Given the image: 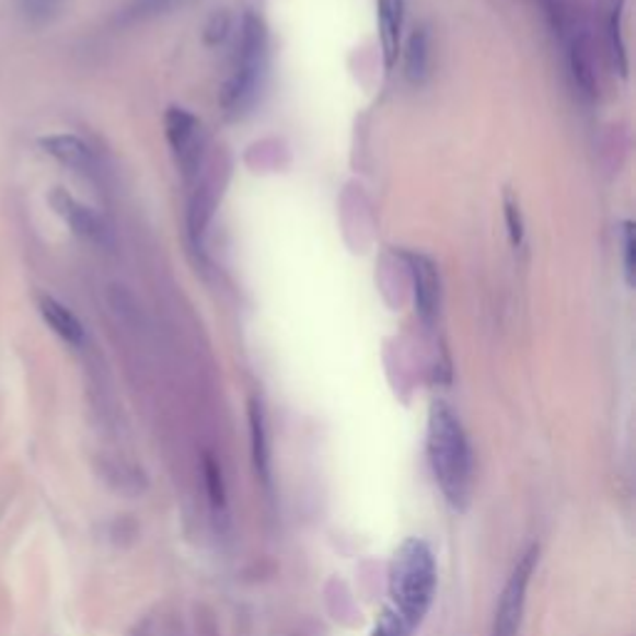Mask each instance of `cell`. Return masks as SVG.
Here are the masks:
<instances>
[{
  "mask_svg": "<svg viewBox=\"0 0 636 636\" xmlns=\"http://www.w3.org/2000/svg\"><path fill=\"white\" fill-rule=\"evenodd\" d=\"M428 31L416 27L405 45V78L410 82H423L428 76Z\"/></svg>",
  "mask_w": 636,
  "mask_h": 636,
  "instance_id": "cell-11",
  "label": "cell"
},
{
  "mask_svg": "<svg viewBox=\"0 0 636 636\" xmlns=\"http://www.w3.org/2000/svg\"><path fill=\"white\" fill-rule=\"evenodd\" d=\"M505 219H507V232H510V242L514 248L524 244V221L520 211V201L514 199L512 192L505 195Z\"/></svg>",
  "mask_w": 636,
  "mask_h": 636,
  "instance_id": "cell-15",
  "label": "cell"
},
{
  "mask_svg": "<svg viewBox=\"0 0 636 636\" xmlns=\"http://www.w3.org/2000/svg\"><path fill=\"white\" fill-rule=\"evenodd\" d=\"M389 589L393 599L391 610L410 629H416L423 616L428 614L438 589V565L426 542L405 540L395 550L389 571Z\"/></svg>",
  "mask_w": 636,
  "mask_h": 636,
  "instance_id": "cell-2",
  "label": "cell"
},
{
  "mask_svg": "<svg viewBox=\"0 0 636 636\" xmlns=\"http://www.w3.org/2000/svg\"><path fill=\"white\" fill-rule=\"evenodd\" d=\"M610 53H612V62L614 68L626 76V48L622 41V5L612 8V18H610Z\"/></svg>",
  "mask_w": 636,
  "mask_h": 636,
  "instance_id": "cell-14",
  "label": "cell"
},
{
  "mask_svg": "<svg viewBox=\"0 0 636 636\" xmlns=\"http://www.w3.org/2000/svg\"><path fill=\"white\" fill-rule=\"evenodd\" d=\"M41 147L50 157H55L60 164H66L72 172L85 174V177H95L97 174V160L92 154L90 144L82 142L76 135H50L43 137Z\"/></svg>",
  "mask_w": 636,
  "mask_h": 636,
  "instance_id": "cell-8",
  "label": "cell"
},
{
  "mask_svg": "<svg viewBox=\"0 0 636 636\" xmlns=\"http://www.w3.org/2000/svg\"><path fill=\"white\" fill-rule=\"evenodd\" d=\"M405 259H408V269L413 276V293H416L420 319L432 321L440 307V279L436 264L423 254H405Z\"/></svg>",
  "mask_w": 636,
  "mask_h": 636,
  "instance_id": "cell-7",
  "label": "cell"
},
{
  "mask_svg": "<svg viewBox=\"0 0 636 636\" xmlns=\"http://www.w3.org/2000/svg\"><path fill=\"white\" fill-rule=\"evenodd\" d=\"M410 632H413L410 626L389 606V610H383V614L378 616L373 636H410Z\"/></svg>",
  "mask_w": 636,
  "mask_h": 636,
  "instance_id": "cell-18",
  "label": "cell"
},
{
  "mask_svg": "<svg viewBox=\"0 0 636 636\" xmlns=\"http://www.w3.org/2000/svg\"><path fill=\"white\" fill-rule=\"evenodd\" d=\"M534 565H537V550H530L528 555H522L518 562V567L512 569L510 579L500 594V602H497L495 610V622H493V636H518L522 626V614H524V602H528V587L532 579Z\"/></svg>",
  "mask_w": 636,
  "mask_h": 636,
  "instance_id": "cell-4",
  "label": "cell"
},
{
  "mask_svg": "<svg viewBox=\"0 0 636 636\" xmlns=\"http://www.w3.org/2000/svg\"><path fill=\"white\" fill-rule=\"evenodd\" d=\"M38 307H41L45 324H48L55 334L66 340V344H70V346L85 344V328H82L80 319L66 307V303H60L58 299H53V297H41Z\"/></svg>",
  "mask_w": 636,
  "mask_h": 636,
  "instance_id": "cell-10",
  "label": "cell"
},
{
  "mask_svg": "<svg viewBox=\"0 0 636 636\" xmlns=\"http://www.w3.org/2000/svg\"><path fill=\"white\" fill-rule=\"evenodd\" d=\"M375 5H378V27H381L383 62L385 68L391 70L401 53L405 0H375Z\"/></svg>",
  "mask_w": 636,
  "mask_h": 636,
  "instance_id": "cell-9",
  "label": "cell"
},
{
  "mask_svg": "<svg viewBox=\"0 0 636 636\" xmlns=\"http://www.w3.org/2000/svg\"><path fill=\"white\" fill-rule=\"evenodd\" d=\"M252 436H254V460L256 467H262L266 475V463H269V448H266V426H264V413L259 403H252Z\"/></svg>",
  "mask_w": 636,
  "mask_h": 636,
  "instance_id": "cell-13",
  "label": "cell"
},
{
  "mask_svg": "<svg viewBox=\"0 0 636 636\" xmlns=\"http://www.w3.org/2000/svg\"><path fill=\"white\" fill-rule=\"evenodd\" d=\"M622 248H624V276H626V284L634 286V271H636V236H634V224H632V221H624V224H622Z\"/></svg>",
  "mask_w": 636,
  "mask_h": 636,
  "instance_id": "cell-16",
  "label": "cell"
},
{
  "mask_svg": "<svg viewBox=\"0 0 636 636\" xmlns=\"http://www.w3.org/2000/svg\"><path fill=\"white\" fill-rule=\"evenodd\" d=\"M227 33H229V18L224 13H217V15H211V21L207 25V33H205V41L207 43H221L227 38Z\"/></svg>",
  "mask_w": 636,
  "mask_h": 636,
  "instance_id": "cell-19",
  "label": "cell"
},
{
  "mask_svg": "<svg viewBox=\"0 0 636 636\" xmlns=\"http://www.w3.org/2000/svg\"><path fill=\"white\" fill-rule=\"evenodd\" d=\"M62 3H66V0H21L27 23L33 25L53 23L62 11Z\"/></svg>",
  "mask_w": 636,
  "mask_h": 636,
  "instance_id": "cell-12",
  "label": "cell"
},
{
  "mask_svg": "<svg viewBox=\"0 0 636 636\" xmlns=\"http://www.w3.org/2000/svg\"><path fill=\"white\" fill-rule=\"evenodd\" d=\"M269 41L259 15L246 13L242 21V41H239L236 70L224 92V107L229 115H244L259 95L266 60H269Z\"/></svg>",
  "mask_w": 636,
  "mask_h": 636,
  "instance_id": "cell-3",
  "label": "cell"
},
{
  "mask_svg": "<svg viewBox=\"0 0 636 636\" xmlns=\"http://www.w3.org/2000/svg\"><path fill=\"white\" fill-rule=\"evenodd\" d=\"M428 458L436 483L453 507H465L473 493V450L463 423L446 403H432L428 416Z\"/></svg>",
  "mask_w": 636,
  "mask_h": 636,
  "instance_id": "cell-1",
  "label": "cell"
},
{
  "mask_svg": "<svg viewBox=\"0 0 636 636\" xmlns=\"http://www.w3.org/2000/svg\"><path fill=\"white\" fill-rule=\"evenodd\" d=\"M184 3H189V0H132V13L140 18L164 15L177 11Z\"/></svg>",
  "mask_w": 636,
  "mask_h": 636,
  "instance_id": "cell-17",
  "label": "cell"
},
{
  "mask_svg": "<svg viewBox=\"0 0 636 636\" xmlns=\"http://www.w3.org/2000/svg\"><path fill=\"white\" fill-rule=\"evenodd\" d=\"M50 205L55 211L68 221V227L72 229V234H78L85 242L95 246H109L113 244V236H109V229L103 219H100L90 207L80 205L76 197H70L66 189H53Z\"/></svg>",
  "mask_w": 636,
  "mask_h": 636,
  "instance_id": "cell-6",
  "label": "cell"
},
{
  "mask_svg": "<svg viewBox=\"0 0 636 636\" xmlns=\"http://www.w3.org/2000/svg\"><path fill=\"white\" fill-rule=\"evenodd\" d=\"M164 132L177 154L180 167L187 177L199 170L201 162V125L199 119L184 107H170L164 115Z\"/></svg>",
  "mask_w": 636,
  "mask_h": 636,
  "instance_id": "cell-5",
  "label": "cell"
}]
</instances>
